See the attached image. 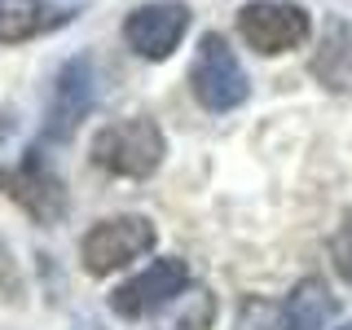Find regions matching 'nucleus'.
I'll return each mask as SVG.
<instances>
[{"mask_svg": "<svg viewBox=\"0 0 352 330\" xmlns=\"http://www.w3.org/2000/svg\"><path fill=\"white\" fill-rule=\"evenodd\" d=\"M88 154H93V163L102 172L128 176V181H146V176L159 172L163 154H168V137H163V128L154 119L132 115V119H119V124H106L93 137Z\"/></svg>", "mask_w": 352, "mask_h": 330, "instance_id": "1", "label": "nucleus"}, {"mask_svg": "<svg viewBox=\"0 0 352 330\" xmlns=\"http://www.w3.org/2000/svg\"><path fill=\"white\" fill-rule=\"evenodd\" d=\"M190 93L198 97V106L212 110V115H225V110H238L251 97V80L242 71L238 53L229 49V40L220 31H207L194 49L190 62Z\"/></svg>", "mask_w": 352, "mask_h": 330, "instance_id": "2", "label": "nucleus"}, {"mask_svg": "<svg viewBox=\"0 0 352 330\" xmlns=\"http://www.w3.org/2000/svg\"><path fill=\"white\" fill-rule=\"evenodd\" d=\"M185 286H190V264L181 256H159L150 260V269H141L137 278L110 291V313L124 322H146V317L163 313Z\"/></svg>", "mask_w": 352, "mask_h": 330, "instance_id": "3", "label": "nucleus"}, {"mask_svg": "<svg viewBox=\"0 0 352 330\" xmlns=\"http://www.w3.org/2000/svg\"><path fill=\"white\" fill-rule=\"evenodd\" d=\"M238 36L264 58H278L313 36V18L304 5H291V0H251L238 9Z\"/></svg>", "mask_w": 352, "mask_h": 330, "instance_id": "4", "label": "nucleus"}, {"mask_svg": "<svg viewBox=\"0 0 352 330\" xmlns=\"http://www.w3.org/2000/svg\"><path fill=\"white\" fill-rule=\"evenodd\" d=\"M154 220L146 216H110V220H97L93 229L84 234L80 251H84V269L93 278H106V273L124 269V264L150 256L154 247Z\"/></svg>", "mask_w": 352, "mask_h": 330, "instance_id": "5", "label": "nucleus"}, {"mask_svg": "<svg viewBox=\"0 0 352 330\" xmlns=\"http://www.w3.org/2000/svg\"><path fill=\"white\" fill-rule=\"evenodd\" d=\"M190 18L185 0H150L124 18V44L146 62H168L190 31Z\"/></svg>", "mask_w": 352, "mask_h": 330, "instance_id": "6", "label": "nucleus"}, {"mask_svg": "<svg viewBox=\"0 0 352 330\" xmlns=\"http://www.w3.org/2000/svg\"><path fill=\"white\" fill-rule=\"evenodd\" d=\"M97 102V75H93V58L80 53V58L62 62V71L53 75L49 88V110H44V137L49 141H71L80 119H88V110Z\"/></svg>", "mask_w": 352, "mask_h": 330, "instance_id": "7", "label": "nucleus"}, {"mask_svg": "<svg viewBox=\"0 0 352 330\" xmlns=\"http://www.w3.org/2000/svg\"><path fill=\"white\" fill-rule=\"evenodd\" d=\"M0 185H5V194L14 198V203H22V212L36 216L40 225H58L66 216V190H62L58 172L44 163V154L36 146L22 154V163L14 172H0Z\"/></svg>", "mask_w": 352, "mask_h": 330, "instance_id": "8", "label": "nucleus"}, {"mask_svg": "<svg viewBox=\"0 0 352 330\" xmlns=\"http://www.w3.org/2000/svg\"><path fill=\"white\" fill-rule=\"evenodd\" d=\"M339 317V300L322 278H304L291 286V295L278 308L282 330H326Z\"/></svg>", "mask_w": 352, "mask_h": 330, "instance_id": "9", "label": "nucleus"}, {"mask_svg": "<svg viewBox=\"0 0 352 330\" xmlns=\"http://www.w3.org/2000/svg\"><path fill=\"white\" fill-rule=\"evenodd\" d=\"M308 71L330 93H352V27L348 22H330L326 27L322 49L313 53Z\"/></svg>", "mask_w": 352, "mask_h": 330, "instance_id": "10", "label": "nucleus"}, {"mask_svg": "<svg viewBox=\"0 0 352 330\" xmlns=\"http://www.w3.org/2000/svg\"><path fill=\"white\" fill-rule=\"evenodd\" d=\"M58 22H66V14L53 9L49 0H0V44L36 40L44 31H53Z\"/></svg>", "mask_w": 352, "mask_h": 330, "instance_id": "11", "label": "nucleus"}, {"mask_svg": "<svg viewBox=\"0 0 352 330\" xmlns=\"http://www.w3.org/2000/svg\"><path fill=\"white\" fill-rule=\"evenodd\" d=\"M330 264H335V273L352 286V212L344 216V225L335 229V238H330Z\"/></svg>", "mask_w": 352, "mask_h": 330, "instance_id": "12", "label": "nucleus"}, {"mask_svg": "<svg viewBox=\"0 0 352 330\" xmlns=\"http://www.w3.org/2000/svg\"><path fill=\"white\" fill-rule=\"evenodd\" d=\"M344 330H352V322H348V326H344Z\"/></svg>", "mask_w": 352, "mask_h": 330, "instance_id": "13", "label": "nucleus"}]
</instances>
